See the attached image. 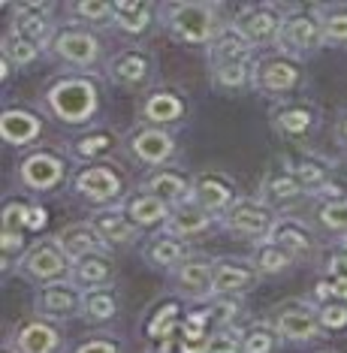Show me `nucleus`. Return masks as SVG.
Masks as SVG:
<instances>
[{
	"mask_svg": "<svg viewBox=\"0 0 347 353\" xmlns=\"http://www.w3.org/2000/svg\"><path fill=\"white\" fill-rule=\"evenodd\" d=\"M320 323H324V329H344L347 326V305L326 302L324 308H320Z\"/></svg>",
	"mask_w": 347,
	"mask_h": 353,
	"instance_id": "nucleus-43",
	"label": "nucleus"
},
{
	"mask_svg": "<svg viewBox=\"0 0 347 353\" xmlns=\"http://www.w3.org/2000/svg\"><path fill=\"white\" fill-rule=\"evenodd\" d=\"M217 10L208 3H172L166 6V28L181 43H208L215 39Z\"/></svg>",
	"mask_w": 347,
	"mask_h": 353,
	"instance_id": "nucleus-1",
	"label": "nucleus"
},
{
	"mask_svg": "<svg viewBox=\"0 0 347 353\" xmlns=\"http://www.w3.org/2000/svg\"><path fill=\"white\" fill-rule=\"evenodd\" d=\"M124 212H127V218H130L136 227H151V223L169 218V208H166L163 199L145 194V190H142V194H133L130 199H127Z\"/></svg>",
	"mask_w": 347,
	"mask_h": 353,
	"instance_id": "nucleus-27",
	"label": "nucleus"
},
{
	"mask_svg": "<svg viewBox=\"0 0 347 353\" xmlns=\"http://www.w3.org/2000/svg\"><path fill=\"white\" fill-rule=\"evenodd\" d=\"M39 54V49L34 43H28V39L15 37V34H6L3 39V58L15 63V67H28V63H34V58Z\"/></svg>",
	"mask_w": 347,
	"mask_h": 353,
	"instance_id": "nucleus-39",
	"label": "nucleus"
},
{
	"mask_svg": "<svg viewBox=\"0 0 347 353\" xmlns=\"http://www.w3.org/2000/svg\"><path fill=\"white\" fill-rule=\"evenodd\" d=\"M302 73L287 58H266L254 67V85H260L266 94H284L299 85Z\"/></svg>",
	"mask_w": 347,
	"mask_h": 353,
	"instance_id": "nucleus-8",
	"label": "nucleus"
},
{
	"mask_svg": "<svg viewBox=\"0 0 347 353\" xmlns=\"http://www.w3.org/2000/svg\"><path fill=\"white\" fill-rule=\"evenodd\" d=\"M91 227L106 245H124L136 236V223L127 218L124 208H100V212H94Z\"/></svg>",
	"mask_w": 347,
	"mask_h": 353,
	"instance_id": "nucleus-18",
	"label": "nucleus"
},
{
	"mask_svg": "<svg viewBox=\"0 0 347 353\" xmlns=\"http://www.w3.org/2000/svg\"><path fill=\"white\" fill-rule=\"evenodd\" d=\"M46 221H48L46 208L30 203V205H28V214H24V232H39V230L46 227Z\"/></svg>",
	"mask_w": 347,
	"mask_h": 353,
	"instance_id": "nucleus-47",
	"label": "nucleus"
},
{
	"mask_svg": "<svg viewBox=\"0 0 347 353\" xmlns=\"http://www.w3.org/2000/svg\"><path fill=\"white\" fill-rule=\"evenodd\" d=\"M241 37L251 46H263V43H275L281 37V28H284V19L272 10V6H251L236 19V25Z\"/></svg>",
	"mask_w": 347,
	"mask_h": 353,
	"instance_id": "nucleus-5",
	"label": "nucleus"
},
{
	"mask_svg": "<svg viewBox=\"0 0 347 353\" xmlns=\"http://www.w3.org/2000/svg\"><path fill=\"white\" fill-rule=\"evenodd\" d=\"M305 194L302 190V184L293 179L287 170H278V172H272L269 179L263 181V203L266 205H287V203H293V199H299Z\"/></svg>",
	"mask_w": 347,
	"mask_h": 353,
	"instance_id": "nucleus-28",
	"label": "nucleus"
},
{
	"mask_svg": "<svg viewBox=\"0 0 347 353\" xmlns=\"http://www.w3.org/2000/svg\"><path fill=\"white\" fill-rule=\"evenodd\" d=\"M251 49L236 28H224L212 39V63H251Z\"/></svg>",
	"mask_w": 347,
	"mask_h": 353,
	"instance_id": "nucleus-22",
	"label": "nucleus"
},
{
	"mask_svg": "<svg viewBox=\"0 0 347 353\" xmlns=\"http://www.w3.org/2000/svg\"><path fill=\"white\" fill-rule=\"evenodd\" d=\"M37 308L48 317H72L79 308H85V296L72 284H46L37 296Z\"/></svg>",
	"mask_w": 347,
	"mask_h": 353,
	"instance_id": "nucleus-15",
	"label": "nucleus"
},
{
	"mask_svg": "<svg viewBox=\"0 0 347 353\" xmlns=\"http://www.w3.org/2000/svg\"><path fill=\"white\" fill-rule=\"evenodd\" d=\"M320 223L335 232H347V199H338V203H324L320 208Z\"/></svg>",
	"mask_w": 347,
	"mask_h": 353,
	"instance_id": "nucleus-42",
	"label": "nucleus"
},
{
	"mask_svg": "<svg viewBox=\"0 0 347 353\" xmlns=\"http://www.w3.org/2000/svg\"><path fill=\"white\" fill-rule=\"evenodd\" d=\"M341 242H344V245H347V232H341Z\"/></svg>",
	"mask_w": 347,
	"mask_h": 353,
	"instance_id": "nucleus-52",
	"label": "nucleus"
},
{
	"mask_svg": "<svg viewBox=\"0 0 347 353\" xmlns=\"http://www.w3.org/2000/svg\"><path fill=\"white\" fill-rule=\"evenodd\" d=\"M39 127H43L39 118L28 109H6L3 115H0V133H3V139L12 142V145L30 142L39 133Z\"/></svg>",
	"mask_w": 347,
	"mask_h": 353,
	"instance_id": "nucleus-24",
	"label": "nucleus"
},
{
	"mask_svg": "<svg viewBox=\"0 0 347 353\" xmlns=\"http://www.w3.org/2000/svg\"><path fill=\"white\" fill-rule=\"evenodd\" d=\"M254 281H257V266H248V263H241V260H221V263H215L212 293L232 296L239 290H248Z\"/></svg>",
	"mask_w": 347,
	"mask_h": 353,
	"instance_id": "nucleus-17",
	"label": "nucleus"
},
{
	"mask_svg": "<svg viewBox=\"0 0 347 353\" xmlns=\"http://www.w3.org/2000/svg\"><path fill=\"white\" fill-rule=\"evenodd\" d=\"M79 15L88 21H106V19H115V10L112 3H97V0H88V3H79L76 6Z\"/></svg>",
	"mask_w": 347,
	"mask_h": 353,
	"instance_id": "nucleus-45",
	"label": "nucleus"
},
{
	"mask_svg": "<svg viewBox=\"0 0 347 353\" xmlns=\"http://www.w3.org/2000/svg\"><path fill=\"white\" fill-rule=\"evenodd\" d=\"M324 39L326 43H347V12H335L324 19Z\"/></svg>",
	"mask_w": 347,
	"mask_h": 353,
	"instance_id": "nucleus-44",
	"label": "nucleus"
},
{
	"mask_svg": "<svg viewBox=\"0 0 347 353\" xmlns=\"http://www.w3.org/2000/svg\"><path fill=\"white\" fill-rule=\"evenodd\" d=\"M275 124H278V130L287 136H302L314 124V109L311 106H284V109H278Z\"/></svg>",
	"mask_w": 347,
	"mask_h": 353,
	"instance_id": "nucleus-36",
	"label": "nucleus"
},
{
	"mask_svg": "<svg viewBox=\"0 0 347 353\" xmlns=\"http://www.w3.org/2000/svg\"><path fill=\"white\" fill-rule=\"evenodd\" d=\"M54 52H58L63 61L76 63V67H88V63L97 58L100 46H97V37L94 34L70 28V30H61V34L54 37Z\"/></svg>",
	"mask_w": 347,
	"mask_h": 353,
	"instance_id": "nucleus-16",
	"label": "nucleus"
},
{
	"mask_svg": "<svg viewBox=\"0 0 347 353\" xmlns=\"http://www.w3.org/2000/svg\"><path fill=\"white\" fill-rule=\"evenodd\" d=\"M215 263L212 260H184L175 272V284L184 296H206L212 293Z\"/></svg>",
	"mask_w": 347,
	"mask_h": 353,
	"instance_id": "nucleus-20",
	"label": "nucleus"
},
{
	"mask_svg": "<svg viewBox=\"0 0 347 353\" xmlns=\"http://www.w3.org/2000/svg\"><path fill=\"white\" fill-rule=\"evenodd\" d=\"M341 172H344V175H347V163H344V166H341Z\"/></svg>",
	"mask_w": 347,
	"mask_h": 353,
	"instance_id": "nucleus-53",
	"label": "nucleus"
},
{
	"mask_svg": "<svg viewBox=\"0 0 347 353\" xmlns=\"http://www.w3.org/2000/svg\"><path fill=\"white\" fill-rule=\"evenodd\" d=\"M190 199L199 208H206V212H221V208L227 212L232 205V188L224 175L203 172V175H197V181H193Z\"/></svg>",
	"mask_w": 347,
	"mask_h": 353,
	"instance_id": "nucleus-14",
	"label": "nucleus"
},
{
	"mask_svg": "<svg viewBox=\"0 0 347 353\" xmlns=\"http://www.w3.org/2000/svg\"><path fill=\"white\" fill-rule=\"evenodd\" d=\"M317 314L311 308H305L302 302H287L284 308L275 314V329L284 339L293 341H308L317 335Z\"/></svg>",
	"mask_w": 347,
	"mask_h": 353,
	"instance_id": "nucleus-11",
	"label": "nucleus"
},
{
	"mask_svg": "<svg viewBox=\"0 0 347 353\" xmlns=\"http://www.w3.org/2000/svg\"><path fill=\"white\" fill-rule=\"evenodd\" d=\"M63 179V160L48 154V151H37V154L24 157L21 163V181L34 190H48Z\"/></svg>",
	"mask_w": 347,
	"mask_h": 353,
	"instance_id": "nucleus-12",
	"label": "nucleus"
},
{
	"mask_svg": "<svg viewBox=\"0 0 347 353\" xmlns=\"http://www.w3.org/2000/svg\"><path fill=\"white\" fill-rule=\"evenodd\" d=\"M67 263H70V256L61 251L58 242H39L28 251L21 266L30 278H37V281H54L67 272Z\"/></svg>",
	"mask_w": 347,
	"mask_h": 353,
	"instance_id": "nucleus-7",
	"label": "nucleus"
},
{
	"mask_svg": "<svg viewBox=\"0 0 347 353\" xmlns=\"http://www.w3.org/2000/svg\"><path fill=\"white\" fill-rule=\"evenodd\" d=\"M217 329H221V323H217L212 305L188 311L181 320V332H179V353H206L208 339H212Z\"/></svg>",
	"mask_w": 347,
	"mask_h": 353,
	"instance_id": "nucleus-6",
	"label": "nucleus"
},
{
	"mask_svg": "<svg viewBox=\"0 0 347 353\" xmlns=\"http://www.w3.org/2000/svg\"><path fill=\"white\" fill-rule=\"evenodd\" d=\"M142 190H145V194H151V196H157V199H163V203H181V199L190 196L193 184L184 179L181 172L160 170V172H155V175H148V179H145Z\"/></svg>",
	"mask_w": 347,
	"mask_h": 353,
	"instance_id": "nucleus-23",
	"label": "nucleus"
},
{
	"mask_svg": "<svg viewBox=\"0 0 347 353\" xmlns=\"http://www.w3.org/2000/svg\"><path fill=\"white\" fill-rule=\"evenodd\" d=\"M163 223H166V232L169 236H175V239L199 236V232L208 230V223H212V212L199 208L197 203H184V205L175 208Z\"/></svg>",
	"mask_w": 347,
	"mask_h": 353,
	"instance_id": "nucleus-21",
	"label": "nucleus"
},
{
	"mask_svg": "<svg viewBox=\"0 0 347 353\" xmlns=\"http://www.w3.org/2000/svg\"><path fill=\"white\" fill-rule=\"evenodd\" d=\"M181 112H184L181 97H175V94H169V91H160L145 103V118H148V121H157V124L175 121Z\"/></svg>",
	"mask_w": 347,
	"mask_h": 353,
	"instance_id": "nucleus-35",
	"label": "nucleus"
},
{
	"mask_svg": "<svg viewBox=\"0 0 347 353\" xmlns=\"http://www.w3.org/2000/svg\"><path fill=\"white\" fill-rule=\"evenodd\" d=\"M0 242H3V254H6V260H10L12 251H15V254L21 251V232H10V230H3V232H0Z\"/></svg>",
	"mask_w": 347,
	"mask_h": 353,
	"instance_id": "nucleus-49",
	"label": "nucleus"
},
{
	"mask_svg": "<svg viewBox=\"0 0 347 353\" xmlns=\"http://www.w3.org/2000/svg\"><path fill=\"white\" fill-rule=\"evenodd\" d=\"M326 278L347 281V254H335V256H329V263H326Z\"/></svg>",
	"mask_w": 347,
	"mask_h": 353,
	"instance_id": "nucleus-48",
	"label": "nucleus"
},
{
	"mask_svg": "<svg viewBox=\"0 0 347 353\" xmlns=\"http://www.w3.org/2000/svg\"><path fill=\"white\" fill-rule=\"evenodd\" d=\"M338 136L347 142V115H341V121H338Z\"/></svg>",
	"mask_w": 347,
	"mask_h": 353,
	"instance_id": "nucleus-51",
	"label": "nucleus"
},
{
	"mask_svg": "<svg viewBox=\"0 0 347 353\" xmlns=\"http://www.w3.org/2000/svg\"><path fill=\"white\" fill-rule=\"evenodd\" d=\"M266 239H269V242H275V245H281L284 251H290L293 256H302V254H311L314 251L311 230L305 227L302 221H296V218H281V221H275V227H272V232Z\"/></svg>",
	"mask_w": 347,
	"mask_h": 353,
	"instance_id": "nucleus-19",
	"label": "nucleus"
},
{
	"mask_svg": "<svg viewBox=\"0 0 347 353\" xmlns=\"http://www.w3.org/2000/svg\"><path fill=\"white\" fill-rule=\"evenodd\" d=\"M112 10H115V21L121 25V30H127V34H139V30H145L148 28V21H151L148 3L118 0V3H112Z\"/></svg>",
	"mask_w": 347,
	"mask_h": 353,
	"instance_id": "nucleus-33",
	"label": "nucleus"
},
{
	"mask_svg": "<svg viewBox=\"0 0 347 353\" xmlns=\"http://www.w3.org/2000/svg\"><path fill=\"white\" fill-rule=\"evenodd\" d=\"M188 245L181 242V239L175 236H160V239H151L148 251V263H155V266H181L184 260H188Z\"/></svg>",
	"mask_w": 347,
	"mask_h": 353,
	"instance_id": "nucleus-32",
	"label": "nucleus"
},
{
	"mask_svg": "<svg viewBox=\"0 0 347 353\" xmlns=\"http://www.w3.org/2000/svg\"><path fill=\"white\" fill-rule=\"evenodd\" d=\"M133 151L145 163H166V157L172 154V136L163 130H155V127L139 130L133 136Z\"/></svg>",
	"mask_w": 347,
	"mask_h": 353,
	"instance_id": "nucleus-26",
	"label": "nucleus"
},
{
	"mask_svg": "<svg viewBox=\"0 0 347 353\" xmlns=\"http://www.w3.org/2000/svg\"><path fill=\"white\" fill-rule=\"evenodd\" d=\"M241 344H245V339H241L239 329L221 326L212 339H208V350L206 353H241Z\"/></svg>",
	"mask_w": 347,
	"mask_h": 353,
	"instance_id": "nucleus-40",
	"label": "nucleus"
},
{
	"mask_svg": "<svg viewBox=\"0 0 347 353\" xmlns=\"http://www.w3.org/2000/svg\"><path fill=\"white\" fill-rule=\"evenodd\" d=\"M121 188H124L121 175L112 172L109 166H88L76 179V190L88 199H94V203H109V199H115L121 194Z\"/></svg>",
	"mask_w": 347,
	"mask_h": 353,
	"instance_id": "nucleus-10",
	"label": "nucleus"
},
{
	"mask_svg": "<svg viewBox=\"0 0 347 353\" xmlns=\"http://www.w3.org/2000/svg\"><path fill=\"white\" fill-rule=\"evenodd\" d=\"M115 311H118V299L106 287H97V290L85 293V314L91 320H109Z\"/></svg>",
	"mask_w": 347,
	"mask_h": 353,
	"instance_id": "nucleus-38",
	"label": "nucleus"
},
{
	"mask_svg": "<svg viewBox=\"0 0 347 353\" xmlns=\"http://www.w3.org/2000/svg\"><path fill=\"white\" fill-rule=\"evenodd\" d=\"M112 136L106 133H97V136H85V139H79V154H85V157H94V154H100V151H106L112 145Z\"/></svg>",
	"mask_w": 347,
	"mask_h": 353,
	"instance_id": "nucleus-46",
	"label": "nucleus"
},
{
	"mask_svg": "<svg viewBox=\"0 0 347 353\" xmlns=\"http://www.w3.org/2000/svg\"><path fill=\"white\" fill-rule=\"evenodd\" d=\"M224 227L239 232V236L266 239L272 232V227H275V218H272L269 205L260 203V199H236L224 212Z\"/></svg>",
	"mask_w": 347,
	"mask_h": 353,
	"instance_id": "nucleus-3",
	"label": "nucleus"
},
{
	"mask_svg": "<svg viewBox=\"0 0 347 353\" xmlns=\"http://www.w3.org/2000/svg\"><path fill=\"white\" fill-rule=\"evenodd\" d=\"M48 106L61 121L79 124L94 115L97 109V91L85 79H63L48 91Z\"/></svg>",
	"mask_w": 347,
	"mask_h": 353,
	"instance_id": "nucleus-2",
	"label": "nucleus"
},
{
	"mask_svg": "<svg viewBox=\"0 0 347 353\" xmlns=\"http://www.w3.org/2000/svg\"><path fill=\"white\" fill-rule=\"evenodd\" d=\"M76 353H118V347L112 341H85V344H79Z\"/></svg>",
	"mask_w": 347,
	"mask_h": 353,
	"instance_id": "nucleus-50",
	"label": "nucleus"
},
{
	"mask_svg": "<svg viewBox=\"0 0 347 353\" xmlns=\"http://www.w3.org/2000/svg\"><path fill=\"white\" fill-rule=\"evenodd\" d=\"M109 76L118 85H139L148 76V58L142 52H124L109 63Z\"/></svg>",
	"mask_w": 347,
	"mask_h": 353,
	"instance_id": "nucleus-29",
	"label": "nucleus"
},
{
	"mask_svg": "<svg viewBox=\"0 0 347 353\" xmlns=\"http://www.w3.org/2000/svg\"><path fill=\"white\" fill-rule=\"evenodd\" d=\"M284 170L302 184V190H314V194H317V190L329 181V166L320 157H311V154L287 157Z\"/></svg>",
	"mask_w": 347,
	"mask_h": 353,
	"instance_id": "nucleus-25",
	"label": "nucleus"
},
{
	"mask_svg": "<svg viewBox=\"0 0 347 353\" xmlns=\"http://www.w3.org/2000/svg\"><path fill=\"white\" fill-rule=\"evenodd\" d=\"M278 335L272 332L269 326H257L254 332L245 335V344H241V353H272L275 350Z\"/></svg>",
	"mask_w": 347,
	"mask_h": 353,
	"instance_id": "nucleus-41",
	"label": "nucleus"
},
{
	"mask_svg": "<svg viewBox=\"0 0 347 353\" xmlns=\"http://www.w3.org/2000/svg\"><path fill=\"white\" fill-rule=\"evenodd\" d=\"M212 79L217 88L239 91L248 82H254V70H251V63H212Z\"/></svg>",
	"mask_w": 347,
	"mask_h": 353,
	"instance_id": "nucleus-34",
	"label": "nucleus"
},
{
	"mask_svg": "<svg viewBox=\"0 0 347 353\" xmlns=\"http://www.w3.org/2000/svg\"><path fill=\"white\" fill-rule=\"evenodd\" d=\"M48 6H39V3H24L15 10V21H12V34L34 43L37 49L46 46L52 39L54 28H52V19H48Z\"/></svg>",
	"mask_w": 347,
	"mask_h": 353,
	"instance_id": "nucleus-9",
	"label": "nucleus"
},
{
	"mask_svg": "<svg viewBox=\"0 0 347 353\" xmlns=\"http://www.w3.org/2000/svg\"><path fill=\"white\" fill-rule=\"evenodd\" d=\"M293 260H296L293 254L284 251V248L275 245V242H269V239H266V242L254 251V266H257V272H281V269H287Z\"/></svg>",
	"mask_w": 347,
	"mask_h": 353,
	"instance_id": "nucleus-37",
	"label": "nucleus"
},
{
	"mask_svg": "<svg viewBox=\"0 0 347 353\" xmlns=\"http://www.w3.org/2000/svg\"><path fill=\"white\" fill-rule=\"evenodd\" d=\"M278 43L284 46L287 52H296V54L314 52L320 43H324V21H320L317 15H308V12L290 15V19H284Z\"/></svg>",
	"mask_w": 347,
	"mask_h": 353,
	"instance_id": "nucleus-4",
	"label": "nucleus"
},
{
	"mask_svg": "<svg viewBox=\"0 0 347 353\" xmlns=\"http://www.w3.org/2000/svg\"><path fill=\"white\" fill-rule=\"evenodd\" d=\"M54 242L61 245V251L70 256V260H85L91 254H106V242L97 236V230L91 223H76V227H67L54 236Z\"/></svg>",
	"mask_w": 347,
	"mask_h": 353,
	"instance_id": "nucleus-13",
	"label": "nucleus"
},
{
	"mask_svg": "<svg viewBox=\"0 0 347 353\" xmlns=\"http://www.w3.org/2000/svg\"><path fill=\"white\" fill-rule=\"evenodd\" d=\"M72 278H76L82 287H91V290L106 287L109 278H112V263L103 254H91V256H85V260H79L76 266H72Z\"/></svg>",
	"mask_w": 347,
	"mask_h": 353,
	"instance_id": "nucleus-31",
	"label": "nucleus"
},
{
	"mask_svg": "<svg viewBox=\"0 0 347 353\" xmlns=\"http://www.w3.org/2000/svg\"><path fill=\"white\" fill-rule=\"evenodd\" d=\"M58 347V332H54L48 323H24L19 332V350L21 353H52Z\"/></svg>",
	"mask_w": 347,
	"mask_h": 353,
	"instance_id": "nucleus-30",
	"label": "nucleus"
}]
</instances>
